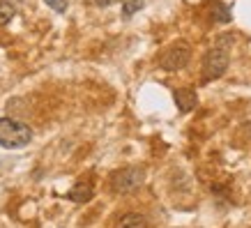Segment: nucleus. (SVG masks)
<instances>
[{
	"label": "nucleus",
	"instance_id": "8",
	"mask_svg": "<svg viewBox=\"0 0 251 228\" xmlns=\"http://www.w3.org/2000/svg\"><path fill=\"white\" fill-rule=\"evenodd\" d=\"M212 16L217 23H230V19H233L230 7L224 5V2H212Z\"/></svg>",
	"mask_w": 251,
	"mask_h": 228
},
{
	"label": "nucleus",
	"instance_id": "11",
	"mask_svg": "<svg viewBox=\"0 0 251 228\" xmlns=\"http://www.w3.org/2000/svg\"><path fill=\"white\" fill-rule=\"evenodd\" d=\"M44 2L55 12H67V0H44Z\"/></svg>",
	"mask_w": 251,
	"mask_h": 228
},
{
	"label": "nucleus",
	"instance_id": "10",
	"mask_svg": "<svg viewBox=\"0 0 251 228\" xmlns=\"http://www.w3.org/2000/svg\"><path fill=\"white\" fill-rule=\"evenodd\" d=\"M143 5H145V0H125V5H122V14H125V19L134 16Z\"/></svg>",
	"mask_w": 251,
	"mask_h": 228
},
{
	"label": "nucleus",
	"instance_id": "1",
	"mask_svg": "<svg viewBox=\"0 0 251 228\" xmlns=\"http://www.w3.org/2000/svg\"><path fill=\"white\" fill-rule=\"evenodd\" d=\"M230 44H233V37L224 35L205 53V58H203V81H214V78H221L226 74V69L230 65Z\"/></svg>",
	"mask_w": 251,
	"mask_h": 228
},
{
	"label": "nucleus",
	"instance_id": "7",
	"mask_svg": "<svg viewBox=\"0 0 251 228\" xmlns=\"http://www.w3.org/2000/svg\"><path fill=\"white\" fill-rule=\"evenodd\" d=\"M150 224H148V219H145L143 214L138 212H129L125 219L120 221V228H148Z\"/></svg>",
	"mask_w": 251,
	"mask_h": 228
},
{
	"label": "nucleus",
	"instance_id": "5",
	"mask_svg": "<svg viewBox=\"0 0 251 228\" xmlns=\"http://www.w3.org/2000/svg\"><path fill=\"white\" fill-rule=\"evenodd\" d=\"M173 99H175V104H177V108H180L182 113L194 111V108H196V104H198L196 92L191 90V88H177V90L173 92Z\"/></svg>",
	"mask_w": 251,
	"mask_h": 228
},
{
	"label": "nucleus",
	"instance_id": "3",
	"mask_svg": "<svg viewBox=\"0 0 251 228\" xmlns=\"http://www.w3.org/2000/svg\"><path fill=\"white\" fill-rule=\"evenodd\" d=\"M189 58H191V46L187 44L184 39H180V42L171 44L166 51L159 55V67L164 69V72H177V69L187 67Z\"/></svg>",
	"mask_w": 251,
	"mask_h": 228
},
{
	"label": "nucleus",
	"instance_id": "6",
	"mask_svg": "<svg viewBox=\"0 0 251 228\" xmlns=\"http://www.w3.org/2000/svg\"><path fill=\"white\" fill-rule=\"evenodd\" d=\"M92 196H95V189H92L90 182H78L76 187L69 189V194H67V198L74 201V203H88Z\"/></svg>",
	"mask_w": 251,
	"mask_h": 228
},
{
	"label": "nucleus",
	"instance_id": "4",
	"mask_svg": "<svg viewBox=\"0 0 251 228\" xmlns=\"http://www.w3.org/2000/svg\"><path fill=\"white\" fill-rule=\"evenodd\" d=\"M143 168L138 166H127V168H120L115 171L113 177H111V189L115 194H131L134 189H138L143 184Z\"/></svg>",
	"mask_w": 251,
	"mask_h": 228
},
{
	"label": "nucleus",
	"instance_id": "12",
	"mask_svg": "<svg viewBox=\"0 0 251 228\" xmlns=\"http://www.w3.org/2000/svg\"><path fill=\"white\" fill-rule=\"evenodd\" d=\"M115 2H120V0H95V5H99V7H111Z\"/></svg>",
	"mask_w": 251,
	"mask_h": 228
},
{
	"label": "nucleus",
	"instance_id": "9",
	"mask_svg": "<svg viewBox=\"0 0 251 228\" xmlns=\"http://www.w3.org/2000/svg\"><path fill=\"white\" fill-rule=\"evenodd\" d=\"M16 9L12 2H7V0H0V25H7L12 19H14Z\"/></svg>",
	"mask_w": 251,
	"mask_h": 228
},
{
	"label": "nucleus",
	"instance_id": "13",
	"mask_svg": "<svg viewBox=\"0 0 251 228\" xmlns=\"http://www.w3.org/2000/svg\"><path fill=\"white\" fill-rule=\"evenodd\" d=\"M247 131H249V136H251V125H249V129H247Z\"/></svg>",
	"mask_w": 251,
	"mask_h": 228
},
{
	"label": "nucleus",
	"instance_id": "2",
	"mask_svg": "<svg viewBox=\"0 0 251 228\" xmlns=\"http://www.w3.org/2000/svg\"><path fill=\"white\" fill-rule=\"evenodd\" d=\"M32 141V129L21 120L0 118V145L7 150H19Z\"/></svg>",
	"mask_w": 251,
	"mask_h": 228
}]
</instances>
